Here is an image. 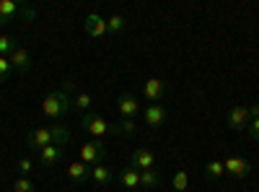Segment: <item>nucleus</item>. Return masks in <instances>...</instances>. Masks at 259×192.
Returning <instances> with one entry per match:
<instances>
[{
  "label": "nucleus",
  "instance_id": "nucleus-1",
  "mask_svg": "<svg viewBox=\"0 0 259 192\" xmlns=\"http://www.w3.org/2000/svg\"><path fill=\"white\" fill-rule=\"evenodd\" d=\"M75 86H78L75 81H65L57 91L47 94V99L41 101V114H45L47 120H57L60 122L65 114L73 109V96L70 94L75 91Z\"/></svg>",
  "mask_w": 259,
  "mask_h": 192
},
{
  "label": "nucleus",
  "instance_id": "nucleus-2",
  "mask_svg": "<svg viewBox=\"0 0 259 192\" xmlns=\"http://www.w3.org/2000/svg\"><path fill=\"white\" fill-rule=\"evenodd\" d=\"M80 127L89 135H94L96 140L99 138H104V135H114V130H112V125L106 122L104 117H99V114H94V112H85L83 117H80Z\"/></svg>",
  "mask_w": 259,
  "mask_h": 192
},
{
  "label": "nucleus",
  "instance_id": "nucleus-3",
  "mask_svg": "<svg viewBox=\"0 0 259 192\" xmlns=\"http://www.w3.org/2000/svg\"><path fill=\"white\" fill-rule=\"evenodd\" d=\"M80 161L85 164V166H96V164H104L106 161V145L101 143V140H89V143H83L80 145Z\"/></svg>",
  "mask_w": 259,
  "mask_h": 192
},
{
  "label": "nucleus",
  "instance_id": "nucleus-4",
  "mask_svg": "<svg viewBox=\"0 0 259 192\" xmlns=\"http://www.w3.org/2000/svg\"><path fill=\"white\" fill-rule=\"evenodd\" d=\"M13 18L31 21L34 18V11L31 8H18V3H13V0H0V26H8Z\"/></svg>",
  "mask_w": 259,
  "mask_h": 192
},
{
  "label": "nucleus",
  "instance_id": "nucleus-5",
  "mask_svg": "<svg viewBox=\"0 0 259 192\" xmlns=\"http://www.w3.org/2000/svg\"><path fill=\"white\" fill-rule=\"evenodd\" d=\"M223 166H226V174H231L233 179H246L251 174V161L244 156H228L223 159Z\"/></svg>",
  "mask_w": 259,
  "mask_h": 192
},
{
  "label": "nucleus",
  "instance_id": "nucleus-6",
  "mask_svg": "<svg viewBox=\"0 0 259 192\" xmlns=\"http://www.w3.org/2000/svg\"><path fill=\"white\" fill-rule=\"evenodd\" d=\"M26 145H29V151H36V153L47 145H55L52 127H34V130L29 133V138H26Z\"/></svg>",
  "mask_w": 259,
  "mask_h": 192
},
{
  "label": "nucleus",
  "instance_id": "nucleus-7",
  "mask_svg": "<svg viewBox=\"0 0 259 192\" xmlns=\"http://www.w3.org/2000/svg\"><path fill=\"white\" fill-rule=\"evenodd\" d=\"M249 106H231L228 114H226V125H228V130L233 133H241L246 130V125H249Z\"/></svg>",
  "mask_w": 259,
  "mask_h": 192
},
{
  "label": "nucleus",
  "instance_id": "nucleus-8",
  "mask_svg": "<svg viewBox=\"0 0 259 192\" xmlns=\"http://www.w3.org/2000/svg\"><path fill=\"white\" fill-rule=\"evenodd\" d=\"M153 164H156V156L150 153L148 148H143V145L133 148V153H130V166H133V169H138V172H145V169H156Z\"/></svg>",
  "mask_w": 259,
  "mask_h": 192
},
{
  "label": "nucleus",
  "instance_id": "nucleus-9",
  "mask_svg": "<svg viewBox=\"0 0 259 192\" xmlns=\"http://www.w3.org/2000/svg\"><path fill=\"white\" fill-rule=\"evenodd\" d=\"M143 120L150 127H163L166 120H168V109H166L163 104H148L145 109H143Z\"/></svg>",
  "mask_w": 259,
  "mask_h": 192
},
{
  "label": "nucleus",
  "instance_id": "nucleus-10",
  "mask_svg": "<svg viewBox=\"0 0 259 192\" xmlns=\"http://www.w3.org/2000/svg\"><path fill=\"white\" fill-rule=\"evenodd\" d=\"M83 29H85V34H89L91 39H101V36L109 34V31H106V18L99 16V13H89V16H85Z\"/></svg>",
  "mask_w": 259,
  "mask_h": 192
},
{
  "label": "nucleus",
  "instance_id": "nucleus-11",
  "mask_svg": "<svg viewBox=\"0 0 259 192\" xmlns=\"http://www.w3.org/2000/svg\"><path fill=\"white\" fill-rule=\"evenodd\" d=\"M143 96L150 101V104H158L163 96H166V83L161 78H148L145 86H143Z\"/></svg>",
  "mask_w": 259,
  "mask_h": 192
},
{
  "label": "nucleus",
  "instance_id": "nucleus-12",
  "mask_svg": "<svg viewBox=\"0 0 259 192\" xmlns=\"http://www.w3.org/2000/svg\"><path fill=\"white\" fill-rule=\"evenodd\" d=\"M8 60H11V65H13V70H16V73H26V70L31 68V55H29V50H26V47H21V45L8 55Z\"/></svg>",
  "mask_w": 259,
  "mask_h": 192
},
{
  "label": "nucleus",
  "instance_id": "nucleus-13",
  "mask_svg": "<svg viewBox=\"0 0 259 192\" xmlns=\"http://www.w3.org/2000/svg\"><path fill=\"white\" fill-rule=\"evenodd\" d=\"M117 109L122 117H130V120H135V114L140 112V101L135 96H130V94H119L117 99Z\"/></svg>",
  "mask_w": 259,
  "mask_h": 192
},
{
  "label": "nucleus",
  "instance_id": "nucleus-14",
  "mask_svg": "<svg viewBox=\"0 0 259 192\" xmlns=\"http://www.w3.org/2000/svg\"><path fill=\"white\" fill-rule=\"evenodd\" d=\"M39 159H41V164H45V166H57V164H62V159H65V145H47V148H41Z\"/></svg>",
  "mask_w": 259,
  "mask_h": 192
},
{
  "label": "nucleus",
  "instance_id": "nucleus-15",
  "mask_svg": "<svg viewBox=\"0 0 259 192\" xmlns=\"http://www.w3.org/2000/svg\"><path fill=\"white\" fill-rule=\"evenodd\" d=\"M68 177H70L75 184H85V182L91 179V172H89V166L78 159V161H70V164H68Z\"/></svg>",
  "mask_w": 259,
  "mask_h": 192
},
{
  "label": "nucleus",
  "instance_id": "nucleus-16",
  "mask_svg": "<svg viewBox=\"0 0 259 192\" xmlns=\"http://www.w3.org/2000/svg\"><path fill=\"white\" fill-rule=\"evenodd\" d=\"M223 177H226L223 161H221V159H210V161L205 164V179H207V182H218V179H223Z\"/></svg>",
  "mask_w": 259,
  "mask_h": 192
},
{
  "label": "nucleus",
  "instance_id": "nucleus-17",
  "mask_svg": "<svg viewBox=\"0 0 259 192\" xmlns=\"http://www.w3.org/2000/svg\"><path fill=\"white\" fill-rule=\"evenodd\" d=\"M119 184L124 189H138L140 187V172H138V169H133V166L122 169V172H119Z\"/></svg>",
  "mask_w": 259,
  "mask_h": 192
},
{
  "label": "nucleus",
  "instance_id": "nucleus-18",
  "mask_svg": "<svg viewBox=\"0 0 259 192\" xmlns=\"http://www.w3.org/2000/svg\"><path fill=\"white\" fill-rule=\"evenodd\" d=\"M112 130H114V135H135L138 133V122L130 120V117H122L117 125H112Z\"/></svg>",
  "mask_w": 259,
  "mask_h": 192
},
{
  "label": "nucleus",
  "instance_id": "nucleus-19",
  "mask_svg": "<svg viewBox=\"0 0 259 192\" xmlns=\"http://www.w3.org/2000/svg\"><path fill=\"white\" fill-rule=\"evenodd\" d=\"M52 127V138H55V145H68L70 140V127L65 122H57V125H50Z\"/></svg>",
  "mask_w": 259,
  "mask_h": 192
},
{
  "label": "nucleus",
  "instance_id": "nucleus-20",
  "mask_svg": "<svg viewBox=\"0 0 259 192\" xmlns=\"http://www.w3.org/2000/svg\"><path fill=\"white\" fill-rule=\"evenodd\" d=\"M91 179L96 182V184H109L112 182V169L109 166H104V164H96L94 169H91Z\"/></svg>",
  "mask_w": 259,
  "mask_h": 192
},
{
  "label": "nucleus",
  "instance_id": "nucleus-21",
  "mask_svg": "<svg viewBox=\"0 0 259 192\" xmlns=\"http://www.w3.org/2000/svg\"><path fill=\"white\" fill-rule=\"evenodd\" d=\"M91 104H94V96H91L89 91H78V94L73 96V109H80L83 114L91 109Z\"/></svg>",
  "mask_w": 259,
  "mask_h": 192
},
{
  "label": "nucleus",
  "instance_id": "nucleus-22",
  "mask_svg": "<svg viewBox=\"0 0 259 192\" xmlns=\"http://www.w3.org/2000/svg\"><path fill=\"white\" fill-rule=\"evenodd\" d=\"M161 184V174L156 172V169H145V172H140V187H158Z\"/></svg>",
  "mask_w": 259,
  "mask_h": 192
},
{
  "label": "nucleus",
  "instance_id": "nucleus-23",
  "mask_svg": "<svg viewBox=\"0 0 259 192\" xmlns=\"http://www.w3.org/2000/svg\"><path fill=\"white\" fill-rule=\"evenodd\" d=\"M124 26H127V21H124L122 13H114V16L106 18V31L109 34H119V31H124Z\"/></svg>",
  "mask_w": 259,
  "mask_h": 192
},
{
  "label": "nucleus",
  "instance_id": "nucleus-24",
  "mask_svg": "<svg viewBox=\"0 0 259 192\" xmlns=\"http://www.w3.org/2000/svg\"><path fill=\"white\" fill-rule=\"evenodd\" d=\"M171 187H174L177 192H184L189 187V172H187V169H179V172L171 177Z\"/></svg>",
  "mask_w": 259,
  "mask_h": 192
},
{
  "label": "nucleus",
  "instance_id": "nucleus-25",
  "mask_svg": "<svg viewBox=\"0 0 259 192\" xmlns=\"http://www.w3.org/2000/svg\"><path fill=\"white\" fill-rule=\"evenodd\" d=\"M16 47H18V39H16V36H11V34H0V55L8 57Z\"/></svg>",
  "mask_w": 259,
  "mask_h": 192
},
{
  "label": "nucleus",
  "instance_id": "nucleus-26",
  "mask_svg": "<svg viewBox=\"0 0 259 192\" xmlns=\"http://www.w3.org/2000/svg\"><path fill=\"white\" fill-rule=\"evenodd\" d=\"M13 192H36V187H34V182L29 177H18L13 182Z\"/></svg>",
  "mask_w": 259,
  "mask_h": 192
},
{
  "label": "nucleus",
  "instance_id": "nucleus-27",
  "mask_svg": "<svg viewBox=\"0 0 259 192\" xmlns=\"http://www.w3.org/2000/svg\"><path fill=\"white\" fill-rule=\"evenodd\" d=\"M13 73H16V70H13V65H11V60L0 55V83H6Z\"/></svg>",
  "mask_w": 259,
  "mask_h": 192
},
{
  "label": "nucleus",
  "instance_id": "nucleus-28",
  "mask_svg": "<svg viewBox=\"0 0 259 192\" xmlns=\"http://www.w3.org/2000/svg\"><path fill=\"white\" fill-rule=\"evenodd\" d=\"M16 169H18L21 177H31L34 174V161L31 159H18L16 161Z\"/></svg>",
  "mask_w": 259,
  "mask_h": 192
},
{
  "label": "nucleus",
  "instance_id": "nucleus-29",
  "mask_svg": "<svg viewBox=\"0 0 259 192\" xmlns=\"http://www.w3.org/2000/svg\"><path fill=\"white\" fill-rule=\"evenodd\" d=\"M246 133H249V138H251V140H259V117L249 120V125H246Z\"/></svg>",
  "mask_w": 259,
  "mask_h": 192
},
{
  "label": "nucleus",
  "instance_id": "nucleus-30",
  "mask_svg": "<svg viewBox=\"0 0 259 192\" xmlns=\"http://www.w3.org/2000/svg\"><path fill=\"white\" fill-rule=\"evenodd\" d=\"M249 117H251V120H254V117H259V101L249 104Z\"/></svg>",
  "mask_w": 259,
  "mask_h": 192
}]
</instances>
